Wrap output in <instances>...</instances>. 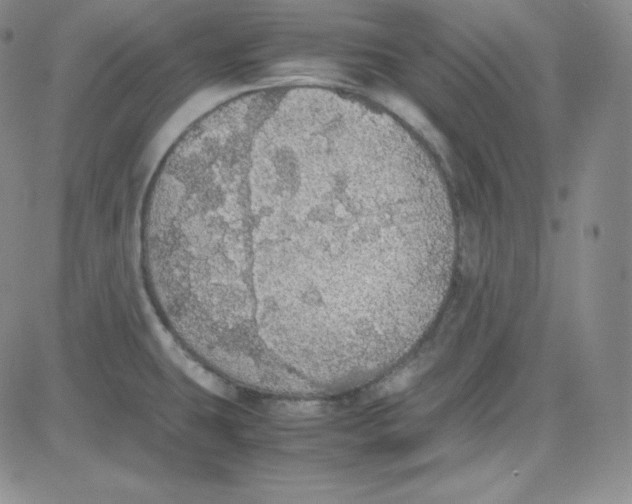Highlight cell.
<instances>
[{"instance_id": "cell-1", "label": "cell", "mask_w": 632, "mask_h": 504, "mask_svg": "<svg viewBox=\"0 0 632 504\" xmlns=\"http://www.w3.org/2000/svg\"><path fill=\"white\" fill-rule=\"evenodd\" d=\"M394 132L294 127L246 172L204 256L218 293L266 305L320 233L365 200L390 170Z\"/></svg>"}]
</instances>
